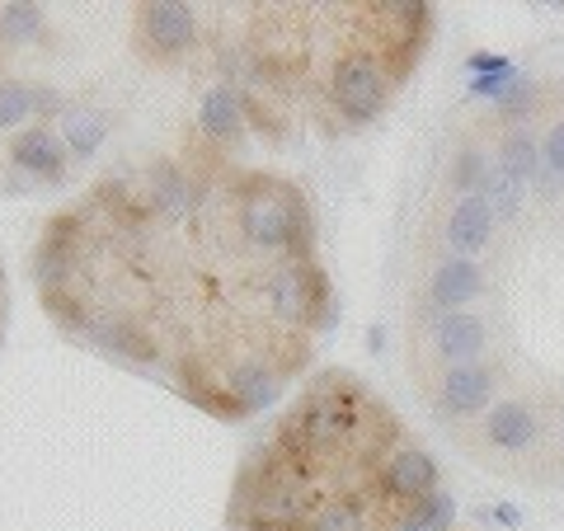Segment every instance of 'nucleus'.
<instances>
[{
    "label": "nucleus",
    "instance_id": "nucleus-21",
    "mask_svg": "<svg viewBox=\"0 0 564 531\" xmlns=\"http://www.w3.org/2000/svg\"><path fill=\"white\" fill-rule=\"evenodd\" d=\"M518 76L513 71H494V76H475L470 80V95H480V99H503L508 95V85H513Z\"/></svg>",
    "mask_w": 564,
    "mask_h": 531
},
{
    "label": "nucleus",
    "instance_id": "nucleus-17",
    "mask_svg": "<svg viewBox=\"0 0 564 531\" xmlns=\"http://www.w3.org/2000/svg\"><path fill=\"white\" fill-rule=\"evenodd\" d=\"M499 170L508 174V180H518V184H527V180H536V170H541V147L527 132H513V137H503V161H499Z\"/></svg>",
    "mask_w": 564,
    "mask_h": 531
},
{
    "label": "nucleus",
    "instance_id": "nucleus-3",
    "mask_svg": "<svg viewBox=\"0 0 564 531\" xmlns=\"http://www.w3.org/2000/svg\"><path fill=\"white\" fill-rule=\"evenodd\" d=\"M395 80L400 76L377 57V52H344V57L329 66L325 99H329V109L339 122H348V128H367V122H377L386 113Z\"/></svg>",
    "mask_w": 564,
    "mask_h": 531
},
{
    "label": "nucleus",
    "instance_id": "nucleus-5",
    "mask_svg": "<svg viewBox=\"0 0 564 531\" xmlns=\"http://www.w3.org/2000/svg\"><path fill=\"white\" fill-rule=\"evenodd\" d=\"M377 489L381 499L414 508L429 494H437V462L423 447H391L377 466Z\"/></svg>",
    "mask_w": 564,
    "mask_h": 531
},
{
    "label": "nucleus",
    "instance_id": "nucleus-15",
    "mask_svg": "<svg viewBox=\"0 0 564 531\" xmlns=\"http://www.w3.org/2000/svg\"><path fill=\"white\" fill-rule=\"evenodd\" d=\"M47 39V14L43 6H0V43L24 47Z\"/></svg>",
    "mask_w": 564,
    "mask_h": 531
},
{
    "label": "nucleus",
    "instance_id": "nucleus-1",
    "mask_svg": "<svg viewBox=\"0 0 564 531\" xmlns=\"http://www.w3.org/2000/svg\"><path fill=\"white\" fill-rule=\"evenodd\" d=\"M226 217L240 250H250L259 263L315 259V221L302 188L269 170L226 174Z\"/></svg>",
    "mask_w": 564,
    "mask_h": 531
},
{
    "label": "nucleus",
    "instance_id": "nucleus-13",
    "mask_svg": "<svg viewBox=\"0 0 564 531\" xmlns=\"http://www.w3.org/2000/svg\"><path fill=\"white\" fill-rule=\"evenodd\" d=\"M62 141L70 147L76 161H90L104 141H109V113L90 109V104H66L62 109Z\"/></svg>",
    "mask_w": 564,
    "mask_h": 531
},
{
    "label": "nucleus",
    "instance_id": "nucleus-7",
    "mask_svg": "<svg viewBox=\"0 0 564 531\" xmlns=\"http://www.w3.org/2000/svg\"><path fill=\"white\" fill-rule=\"evenodd\" d=\"M10 161L20 165L24 174L43 184H62L70 174V147L62 141L57 128H47V122H33V128H20L10 137Z\"/></svg>",
    "mask_w": 564,
    "mask_h": 531
},
{
    "label": "nucleus",
    "instance_id": "nucleus-9",
    "mask_svg": "<svg viewBox=\"0 0 564 531\" xmlns=\"http://www.w3.org/2000/svg\"><path fill=\"white\" fill-rule=\"evenodd\" d=\"M494 395V377L480 367V362H462V367H452L443 386H437V404H443L447 414L456 419H470V414H480L485 404Z\"/></svg>",
    "mask_w": 564,
    "mask_h": 531
},
{
    "label": "nucleus",
    "instance_id": "nucleus-20",
    "mask_svg": "<svg viewBox=\"0 0 564 531\" xmlns=\"http://www.w3.org/2000/svg\"><path fill=\"white\" fill-rule=\"evenodd\" d=\"M485 198L494 203V212H499V217H513V212L522 207V184H518V180H508L503 170H494V180H489V188H485Z\"/></svg>",
    "mask_w": 564,
    "mask_h": 531
},
{
    "label": "nucleus",
    "instance_id": "nucleus-12",
    "mask_svg": "<svg viewBox=\"0 0 564 531\" xmlns=\"http://www.w3.org/2000/svg\"><path fill=\"white\" fill-rule=\"evenodd\" d=\"M66 104L43 90V85H29V80H0V132H20V122H39L43 113H57Z\"/></svg>",
    "mask_w": 564,
    "mask_h": 531
},
{
    "label": "nucleus",
    "instance_id": "nucleus-10",
    "mask_svg": "<svg viewBox=\"0 0 564 531\" xmlns=\"http://www.w3.org/2000/svg\"><path fill=\"white\" fill-rule=\"evenodd\" d=\"M433 348L437 358H447L452 367L475 362V353L485 348V321L475 311H447L433 321Z\"/></svg>",
    "mask_w": 564,
    "mask_h": 531
},
{
    "label": "nucleus",
    "instance_id": "nucleus-22",
    "mask_svg": "<svg viewBox=\"0 0 564 531\" xmlns=\"http://www.w3.org/2000/svg\"><path fill=\"white\" fill-rule=\"evenodd\" d=\"M541 165L551 174H564V122H555L551 132H545V147H541Z\"/></svg>",
    "mask_w": 564,
    "mask_h": 531
},
{
    "label": "nucleus",
    "instance_id": "nucleus-23",
    "mask_svg": "<svg viewBox=\"0 0 564 531\" xmlns=\"http://www.w3.org/2000/svg\"><path fill=\"white\" fill-rule=\"evenodd\" d=\"M494 518H499L503 527H518V522H522V512H518L513 503H499V508H494Z\"/></svg>",
    "mask_w": 564,
    "mask_h": 531
},
{
    "label": "nucleus",
    "instance_id": "nucleus-19",
    "mask_svg": "<svg viewBox=\"0 0 564 531\" xmlns=\"http://www.w3.org/2000/svg\"><path fill=\"white\" fill-rule=\"evenodd\" d=\"M410 518H414V527H419V531H452L456 503L447 499L443 489H437V494H429L423 503H414V508H410Z\"/></svg>",
    "mask_w": 564,
    "mask_h": 531
},
{
    "label": "nucleus",
    "instance_id": "nucleus-18",
    "mask_svg": "<svg viewBox=\"0 0 564 531\" xmlns=\"http://www.w3.org/2000/svg\"><path fill=\"white\" fill-rule=\"evenodd\" d=\"M489 180H494V170H489V161L480 151H462L456 155V165H452V184L462 188V193H485L489 188Z\"/></svg>",
    "mask_w": 564,
    "mask_h": 531
},
{
    "label": "nucleus",
    "instance_id": "nucleus-2",
    "mask_svg": "<svg viewBox=\"0 0 564 531\" xmlns=\"http://www.w3.org/2000/svg\"><path fill=\"white\" fill-rule=\"evenodd\" d=\"M259 306L269 315V325L292 334V339H311L315 329L334 321L329 301V278L315 259H278L263 269L259 282Z\"/></svg>",
    "mask_w": 564,
    "mask_h": 531
},
{
    "label": "nucleus",
    "instance_id": "nucleus-16",
    "mask_svg": "<svg viewBox=\"0 0 564 531\" xmlns=\"http://www.w3.org/2000/svg\"><path fill=\"white\" fill-rule=\"evenodd\" d=\"M302 531H367V512H362V503H352V499H329V503L311 508V518L302 522Z\"/></svg>",
    "mask_w": 564,
    "mask_h": 531
},
{
    "label": "nucleus",
    "instance_id": "nucleus-8",
    "mask_svg": "<svg viewBox=\"0 0 564 531\" xmlns=\"http://www.w3.org/2000/svg\"><path fill=\"white\" fill-rule=\"evenodd\" d=\"M489 236H494V203L485 198V193H462L447 212V226H443L447 250L456 259H470V254L485 250Z\"/></svg>",
    "mask_w": 564,
    "mask_h": 531
},
{
    "label": "nucleus",
    "instance_id": "nucleus-11",
    "mask_svg": "<svg viewBox=\"0 0 564 531\" xmlns=\"http://www.w3.org/2000/svg\"><path fill=\"white\" fill-rule=\"evenodd\" d=\"M480 288H485L480 263L475 259H447V263H437L433 278H429V301L447 315L456 306H470V301L480 296Z\"/></svg>",
    "mask_w": 564,
    "mask_h": 531
},
{
    "label": "nucleus",
    "instance_id": "nucleus-14",
    "mask_svg": "<svg viewBox=\"0 0 564 531\" xmlns=\"http://www.w3.org/2000/svg\"><path fill=\"white\" fill-rule=\"evenodd\" d=\"M485 437H489V447H499V452L532 447L536 442V414L527 410V404H518V400L494 404L489 419H485Z\"/></svg>",
    "mask_w": 564,
    "mask_h": 531
},
{
    "label": "nucleus",
    "instance_id": "nucleus-6",
    "mask_svg": "<svg viewBox=\"0 0 564 531\" xmlns=\"http://www.w3.org/2000/svg\"><path fill=\"white\" fill-rule=\"evenodd\" d=\"M198 137L207 141V147H236V141L245 137V128H250V99H245L231 80H217L207 85L203 99H198Z\"/></svg>",
    "mask_w": 564,
    "mask_h": 531
},
{
    "label": "nucleus",
    "instance_id": "nucleus-4",
    "mask_svg": "<svg viewBox=\"0 0 564 531\" xmlns=\"http://www.w3.org/2000/svg\"><path fill=\"white\" fill-rule=\"evenodd\" d=\"M132 43L147 62L155 66H174L198 52L203 43V20L198 6H184V0H147L132 14Z\"/></svg>",
    "mask_w": 564,
    "mask_h": 531
}]
</instances>
